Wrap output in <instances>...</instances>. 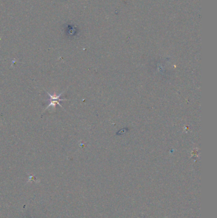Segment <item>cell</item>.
<instances>
[{
    "mask_svg": "<svg viewBox=\"0 0 217 218\" xmlns=\"http://www.w3.org/2000/svg\"><path fill=\"white\" fill-rule=\"evenodd\" d=\"M46 93H47V94H49V96H50V99H49V105H48L46 107L45 109V110H46V109H48L49 108V107H50V106L53 107L54 109H56V106L57 105H59L60 106L62 107V108H63V106H62V105L60 104L59 101H64V100H66V99H61V98H60V97L61 96L62 94H63L64 91H63V93H62L59 94V95H57V94H52L49 93V92H47V91H46ZM63 109H64V108H63Z\"/></svg>",
    "mask_w": 217,
    "mask_h": 218,
    "instance_id": "6da1fadb",
    "label": "cell"
}]
</instances>
